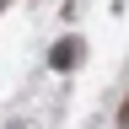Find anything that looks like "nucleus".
<instances>
[{
    "instance_id": "2",
    "label": "nucleus",
    "mask_w": 129,
    "mask_h": 129,
    "mask_svg": "<svg viewBox=\"0 0 129 129\" xmlns=\"http://www.w3.org/2000/svg\"><path fill=\"white\" fill-rule=\"evenodd\" d=\"M118 129H129V97H124V108H118Z\"/></svg>"
},
{
    "instance_id": "1",
    "label": "nucleus",
    "mask_w": 129,
    "mask_h": 129,
    "mask_svg": "<svg viewBox=\"0 0 129 129\" xmlns=\"http://www.w3.org/2000/svg\"><path fill=\"white\" fill-rule=\"evenodd\" d=\"M81 54H86V43H81V38H59L54 48H48V64H54V70H75Z\"/></svg>"
},
{
    "instance_id": "3",
    "label": "nucleus",
    "mask_w": 129,
    "mask_h": 129,
    "mask_svg": "<svg viewBox=\"0 0 129 129\" xmlns=\"http://www.w3.org/2000/svg\"><path fill=\"white\" fill-rule=\"evenodd\" d=\"M0 6H6V0H0Z\"/></svg>"
}]
</instances>
